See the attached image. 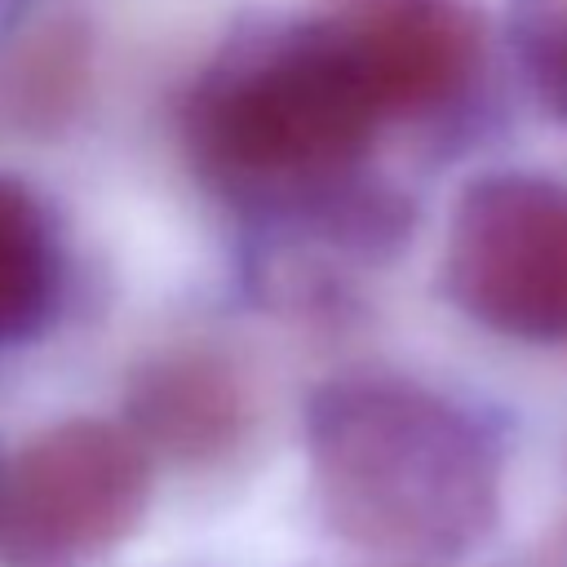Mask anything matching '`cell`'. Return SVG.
I'll use <instances>...</instances> for the list:
<instances>
[{"instance_id":"cell-1","label":"cell","mask_w":567,"mask_h":567,"mask_svg":"<svg viewBox=\"0 0 567 567\" xmlns=\"http://www.w3.org/2000/svg\"><path fill=\"white\" fill-rule=\"evenodd\" d=\"M306 452L328 523L385 554L474 549L501 514V452L452 399L403 377H341L306 408Z\"/></svg>"},{"instance_id":"cell-2","label":"cell","mask_w":567,"mask_h":567,"mask_svg":"<svg viewBox=\"0 0 567 567\" xmlns=\"http://www.w3.org/2000/svg\"><path fill=\"white\" fill-rule=\"evenodd\" d=\"M377 124V102L310 18L230 58L186 111V137L208 177L284 199L354 168Z\"/></svg>"},{"instance_id":"cell-3","label":"cell","mask_w":567,"mask_h":567,"mask_svg":"<svg viewBox=\"0 0 567 567\" xmlns=\"http://www.w3.org/2000/svg\"><path fill=\"white\" fill-rule=\"evenodd\" d=\"M151 501L146 447L111 421H62L0 470L4 567H84L133 536Z\"/></svg>"},{"instance_id":"cell-4","label":"cell","mask_w":567,"mask_h":567,"mask_svg":"<svg viewBox=\"0 0 567 567\" xmlns=\"http://www.w3.org/2000/svg\"><path fill=\"white\" fill-rule=\"evenodd\" d=\"M443 288L474 323L518 341H567V186L487 173L456 199Z\"/></svg>"},{"instance_id":"cell-5","label":"cell","mask_w":567,"mask_h":567,"mask_svg":"<svg viewBox=\"0 0 567 567\" xmlns=\"http://www.w3.org/2000/svg\"><path fill=\"white\" fill-rule=\"evenodd\" d=\"M310 22L350 62L381 120L452 102L483 58L474 0H319Z\"/></svg>"},{"instance_id":"cell-6","label":"cell","mask_w":567,"mask_h":567,"mask_svg":"<svg viewBox=\"0 0 567 567\" xmlns=\"http://www.w3.org/2000/svg\"><path fill=\"white\" fill-rule=\"evenodd\" d=\"M133 439L173 456H208L244 425V385L235 368L208 350L159 354L133 377L128 390Z\"/></svg>"},{"instance_id":"cell-7","label":"cell","mask_w":567,"mask_h":567,"mask_svg":"<svg viewBox=\"0 0 567 567\" xmlns=\"http://www.w3.org/2000/svg\"><path fill=\"white\" fill-rule=\"evenodd\" d=\"M58 239L44 204L0 177V350L44 328L58 301Z\"/></svg>"},{"instance_id":"cell-8","label":"cell","mask_w":567,"mask_h":567,"mask_svg":"<svg viewBox=\"0 0 567 567\" xmlns=\"http://www.w3.org/2000/svg\"><path fill=\"white\" fill-rule=\"evenodd\" d=\"M84 80V44L66 27H44L4 66V106L13 120H53L71 111Z\"/></svg>"},{"instance_id":"cell-9","label":"cell","mask_w":567,"mask_h":567,"mask_svg":"<svg viewBox=\"0 0 567 567\" xmlns=\"http://www.w3.org/2000/svg\"><path fill=\"white\" fill-rule=\"evenodd\" d=\"M523 62L540 106L567 124V0L523 4Z\"/></svg>"}]
</instances>
